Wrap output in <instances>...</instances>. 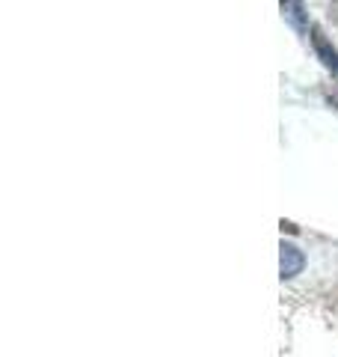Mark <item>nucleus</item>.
I'll return each instance as SVG.
<instances>
[{
    "label": "nucleus",
    "mask_w": 338,
    "mask_h": 357,
    "mask_svg": "<svg viewBox=\"0 0 338 357\" xmlns=\"http://www.w3.org/2000/svg\"><path fill=\"white\" fill-rule=\"evenodd\" d=\"M303 265H306V256H303V250L294 248V244L282 241V248H279V274H282V280L297 277L303 271Z\"/></svg>",
    "instance_id": "1"
},
{
    "label": "nucleus",
    "mask_w": 338,
    "mask_h": 357,
    "mask_svg": "<svg viewBox=\"0 0 338 357\" xmlns=\"http://www.w3.org/2000/svg\"><path fill=\"white\" fill-rule=\"evenodd\" d=\"M312 45H314V51H318V57L323 60L326 69L338 72V54H335L332 45L326 42V36H323V30H321V27H312Z\"/></svg>",
    "instance_id": "2"
},
{
    "label": "nucleus",
    "mask_w": 338,
    "mask_h": 357,
    "mask_svg": "<svg viewBox=\"0 0 338 357\" xmlns=\"http://www.w3.org/2000/svg\"><path fill=\"white\" fill-rule=\"evenodd\" d=\"M282 13H285V18H288L297 30L306 27V24H303V6H300V3H282Z\"/></svg>",
    "instance_id": "3"
},
{
    "label": "nucleus",
    "mask_w": 338,
    "mask_h": 357,
    "mask_svg": "<svg viewBox=\"0 0 338 357\" xmlns=\"http://www.w3.org/2000/svg\"><path fill=\"white\" fill-rule=\"evenodd\" d=\"M282 229H288V232H297V227L291 220H282Z\"/></svg>",
    "instance_id": "4"
}]
</instances>
